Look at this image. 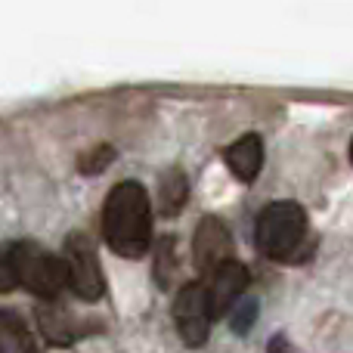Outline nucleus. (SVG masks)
I'll return each mask as SVG.
<instances>
[{"mask_svg": "<svg viewBox=\"0 0 353 353\" xmlns=\"http://www.w3.org/2000/svg\"><path fill=\"white\" fill-rule=\"evenodd\" d=\"M16 288V279H12V270L6 263V254H0V294L3 292H12Z\"/></svg>", "mask_w": 353, "mask_h": 353, "instance_id": "4468645a", "label": "nucleus"}, {"mask_svg": "<svg viewBox=\"0 0 353 353\" xmlns=\"http://www.w3.org/2000/svg\"><path fill=\"white\" fill-rule=\"evenodd\" d=\"M192 261L201 276H211L232 261V236L220 217H201L192 236Z\"/></svg>", "mask_w": 353, "mask_h": 353, "instance_id": "423d86ee", "label": "nucleus"}, {"mask_svg": "<svg viewBox=\"0 0 353 353\" xmlns=\"http://www.w3.org/2000/svg\"><path fill=\"white\" fill-rule=\"evenodd\" d=\"M350 165H353V140H350Z\"/></svg>", "mask_w": 353, "mask_h": 353, "instance_id": "dca6fc26", "label": "nucleus"}, {"mask_svg": "<svg viewBox=\"0 0 353 353\" xmlns=\"http://www.w3.org/2000/svg\"><path fill=\"white\" fill-rule=\"evenodd\" d=\"M37 323H41L43 338H47L50 344H59V347L72 344L74 338L84 332L78 323H74L72 313H68L65 307H59L56 301H43V304L37 307Z\"/></svg>", "mask_w": 353, "mask_h": 353, "instance_id": "1a4fd4ad", "label": "nucleus"}, {"mask_svg": "<svg viewBox=\"0 0 353 353\" xmlns=\"http://www.w3.org/2000/svg\"><path fill=\"white\" fill-rule=\"evenodd\" d=\"M174 323L176 332H180L183 344L192 350L205 347L208 335H211V307H208V292H205V282L195 279L186 282V285L176 292L174 298Z\"/></svg>", "mask_w": 353, "mask_h": 353, "instance_id": "39448f33", "label": "nucleus"}, {"mask_svg": "<svg viewBox=\"0 0 353 353\" xmlns=\"http://www.w3.org/2000/svg\"><path fill=\"white\" fill-rule=\"evenodd\" d=\"M16 285L28 288L41 301H56L65 288V263L34 242H16L3 251Z\"/></svg>", "mask_w": 353, "mask_h": 353, "instance_id": "7ed1b4c3", "label": "nucleus"}, {"mask_svg": "<svg viewBox=\"0 0 353 353\" xmlns=\"http://www.w3.org/2000/svg\"><path fill=\"white\" fill-rule=\"evenodd\" d=\"M254 319H257V301L254 298H239L236 304L230 307V329L236 332V335H248Z\"/></svg>", "mask_w": 353, "mask_h": 353, "instance_id": "ddd939ff", "label": "nucleus"}, {"mask_svg": "<svg viewBox=\"0 0 353 353\" xmlns=\"http://www.w3.org/2000/svg\"><path fill=\"white\" fill-rule=\"evenodd\" d=\"M62 263H65V288H72L81 301H99L105 294V276L99 267L97 245L87 232H68L62 245Z\"/></svg>", "mask_w": 353, "mask_h": 353, "instance_id": "20e7f679", "label": "nucleus"}, {"mask_svg": "<svg viewBox=\"0 0 353 353\" xmlns=\"http://www.w3.org/2000/svg\"><path fill=\"white\" fill-rule=\"evenodd\" d=\"M267 353H292V344L285 341V335H273V338H270Z\"/></svg>", "mask_w": 353, "mask_h": 353, "instance_id": "2eb2a0df", "label": "nucleus"}, {"mask_svg": "<svg viewBox=\"0 0 353 353\" xmlns=\"http://www.w3.org/2000/svg\"><path fill=\"white\" fill-rule=\"evenodd\" d=\"M103 236L105 245L128 261L152 248V205L137 180H121L109 189L103 205Z\"/></svg>", "mask_w": 353, "mask_h": 353, "instance_id": "f257e3e1", "label": "nucleus"}, {"mask_svg": "<svg viewBox=\"0 0 353 353\" xmlns=\"http://www.w3.org/2000/svg\"><path fill=\"white\" fill-rule=\"evenodd\" d=\"M0 353H37L34 335L16 310H0Z\"/></svg>", "mask_w": 353, "mask_h": 353, "instance_id": "9d476101", "label": "nucleus"}, {"mask_svg": "<svg viewBox=\"0 0 353 353\" xmlns=\"http://www.w3.org/2000/svg\"><path fill=\"white\" fill-rule=\"evenodd\" d=\"M112 161H115V149L103 143V146H93V149H87L84 155H78V171L84 176H97V174H103Z\"/></svg>", "mask_w": 353, "mask_h": 353, "instance_id": "f8f14e48", "label": "nucleus"}, {"mask_svg": "<svg viewBox=\"0 0 353 353\" xmlns=\"http://www.w3.org/2000/svg\"><path fill=\"white\" fill-rule=\"evenodd\" d=\"M257 248L276 263L301 261V248L307 245V214L294 201H273L257 214Z\"/></svg>", "mask_w": 353, "mask_h": 353, "instance_id": "f03ea898", "label": "nucleus"}, {"mask_svg": "<svg viewBox=\"0 0 353 353\" xmlns=\"http://www.w3.org/2000/svg\"><path fill=\"white\" fill-rule=\"evenodd\" d=\"M223 161L239 183H254L257 174H261V168H263V140L257 134L239 137V140L223 152Z\"/></svg>", "mask_w": 353, "mask_h": 353, "instance_id": "6e6552de", "label": "nucleus"}, {"mask_svg": "<svg viewBox=\"0 0 353 353\" xmlns=\"http://www.w3.org/2000/svg\"><path fill=\"white\" fill-rule=\"evenodd\" d=\"M201 282H205V292H208L211 319H220L223 313H230V307L245 294L251 276H248V270H245V263L230 261V263H223L220 270H214V273L208 276V279H201Z\"/></svg>", "mask_w": 353, "mask_h": 353, "instance_id": "0eeeda50", "label": "nucleus"}, {"mask_svg": "<svg viewBox=\"0 0 353 353\" xmlns=\"http://www.w3.org/2000/svg\"><path fill=\"white\" fill-rule=\"evenodd\" d=\"M189 199V183H186V174L180 168H171V171L161 174L159 180V211L165 217H174V214L183 211Z\"/></svg>", "mask_w": 353, "mask_h": 353, "instance_id": "9b49d317", "label": "nucleus"}]
</instances>
